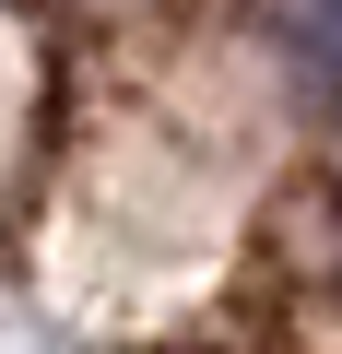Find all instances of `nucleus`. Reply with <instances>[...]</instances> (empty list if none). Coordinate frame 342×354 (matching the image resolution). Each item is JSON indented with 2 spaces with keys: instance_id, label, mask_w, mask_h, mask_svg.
<instances>
[{
  "instance_id": "obj_1",
  "label": "nucleus",
  "mask_w": 342,
  "mask_h": 354,
  "mask_svg": "<svg viewBox=\"0 0 342 354\" xmlns=\"http://www.w3.org/2000/svg\"><path fill=\"white\" fill-rule=\"evenodd\" d=\"M260 12H272V48H283V71L295 83H342V0H260Z\"/></svg>"
}]
</instances>
